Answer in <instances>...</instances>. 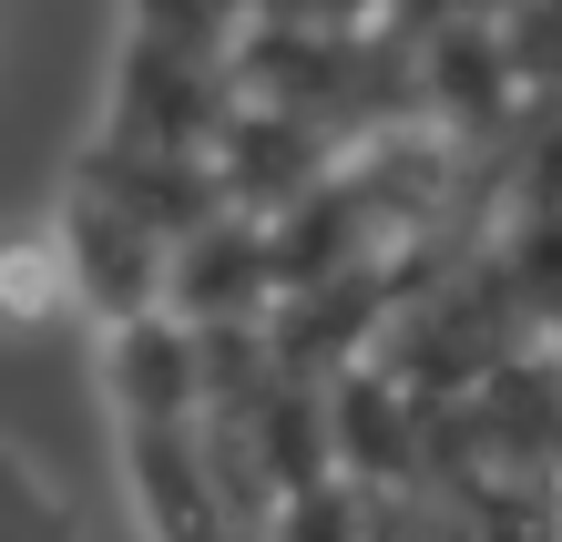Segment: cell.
<instances>
[{
	"label": "cell",
	"instance_id": "obj_1",
	"mask_svg": "<svg viewBox=\"0 0 562 542\" xmlns=\"http://www.w3.org/2000/svg\"><path fill=\"white\" fill-rule=\"evenodd\" d=\"M61 256H72V297H92L113 328L154 318V287H164V235L134 225L103 195H72V225H61Z\"/></svg>",
	"mask_w": 562,
	"mask_h": 542
},
{
	"label": "cell",
	"instance_id": "obj_2",
	"mask_svg": "<svg viewBox=\"0 0 562 542\" xmlns=\"http://www.w3.org/2000/svg\"><path fill=\"white\" fill-rule=\"evenodd\" d=\"M61 308H82L61 235H11V246H0V318H11V328H42Z\"/></svg>",
	"mask_w": 562,
	"mask_h": 542
},
{
	"label": "cell",
	"instance_id": "obj_3",
	"mask_svg": "<svg viewBox=\"0 0 562 542\" xmlns=\"http://www.w3.org/2000/svg\"><path fill=\"white\" fill-rule=\"evenodd\" d=\"M0 542H82L72 512H61V491L11 451H0Z\"/></svg>",
	"mask_w": 562,
	"mask_h": 542
}]
</instances>
